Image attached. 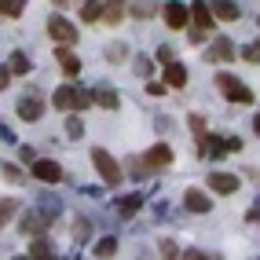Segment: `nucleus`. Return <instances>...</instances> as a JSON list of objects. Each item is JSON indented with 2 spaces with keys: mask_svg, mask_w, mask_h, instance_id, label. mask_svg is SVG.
Listing matches in <instances>:
<instances>
[{
  "mask_svg": "<svg viewBox=\"0 0 260 260\" xmlns=\"http://www.w3.org/2000/svg\"><path fill=\"white\" fill-rule=\"evenodd\" d=\"M92 165H95V172L103 176V183H110V187H117L121 180H125L121 165H117V161H114V158H110V154L103 150V147H95V150H92Z\"/></svg>",
  "mask_w": 260,
  "mask_h": 260,
  "instance_id": "1",
  "label": "nucleus"
},
{
  "mask_svg": "<svg viewBox=\"0 0 260 260\" xmlns=\"http://www.w3.org/2000/svg\"><path fill=\"white\" fill-rule=\"evenodd\" d=\"M216 88L228 95L231 103H253V92H249V84H242L235 74H216Z\"/></svg>",
  "mask_w": 260,
  "mask_h": 260,
  "instance_id": "2",
  "label": "nucleus"
},
{
  "mask_svg": "<svg viewBox=\"0 0 260 260\" xmlns=\"http://www.w3.org/2000/svg\"><path fill=\"white\" fill-rule=\"evenodd\" d=\"M88 92H81V88H70V84H62V88H55V95H51V103H55L59 110H81V107H88Z\"/></svg>",
  "mask_w": 260,
  "mask_h": 260,
  "instance_id": "3",
  "label": "nucleus"
},
{
  "mask_svg": "<svg viewBox=\"0 0 260 260\" xmlns=\"http://www.w3.org/2000/svg\"><path fill=\"white\" fill-rule=\"evenodd\" d=\"M48 33H51V41H59V44H74L77 41V26L66 22L62 15H51L48 19Z\"/></svg>",
  "mask_w": 260,
  "mask_h": 260,
  "instance_id": "4",
  "label": "nucleus"
},
{
  "mask_svg": "<svg viewBox=\"0 0 260 260\" xmlns=\"http://www.w3.org/2000/svg\"><path fill=\"white\" fill-rule=\"evenodd\" d=\"M33 176L44 180V183H59L62 180V165L51 161V158H37V161H33Z\"/></svg>",
  "mask_w": 260,
  "mask_h": 260,
  "instance_id": "5",
  "label": "nucleus"
},
{
  "mask_svg": "<svg viewBox=\"0 0 260 260\" xmlns=\"http://www.w3.org/2000/svg\"><path fill=\"white\" fill-rule=\"evenodd\" d=\"M183 209H187V213H209V209H213V198L205 194V190L190 187L187 194H183Z\"/></svg>",
  "mask_w": 260,
  "mask_h": 260,
  "instance_id": "6",
  "label": "nucleus"
},
{
  "mask_svg": "<svg viewBox=\"0 0 260 260\" xmlns=\"http://www.w3.org/2000/svg\"><path fill=\"white\" fill-rule=\"evenodd\" d=\"M165 22H169L172 29H183V26L190 22L187 4H180V0H169V4H165Z\"/></svg>",
  "mask_w": 260,
  "mask_h": 260,
  "instance_id": "7",
  "label": "nucleus"
},
{
  "mask_svg": "<svg viewBox=\"0 0 260 260\" xmlns=\"http://www.w3.org/2000/svg\"><path fill=\"white\" fill-rule=\"evenodd\" d=\"M209 190H216V194H235L238 176H231V172H209Z\"/></svg>",
  "mask_w": 260,
  "mask_h": 260,
  "instance_id": "8",
  "label": "nucleus"
},
{
  "mask_svg": "<svg viewBox=\"0 0 260 260\" xmlns=\"http://www.w3.org/2000/svg\"><path fill=\"white\" fill-rule=\"evenodd\" d=\"M15 110H19V117H22V121H41V114H44V103H41L37 95H22Z\"/></svg>",
  "mask_w": 260,
  "mask_h": 260,
  "instance_id": "9",
  "label": "nucleus"
},
{
  "mask_svg": "<svg viewBox=\"0 0 260 260\" xmlns=\"http://www.w3.org/2000/svg\"><path fill=\"white\" fill-rule=\"evenodd\" d=\"M205 59H209V62H228V59H235V44L228 41V37H216L213 44H209V51H205Z\"/></svg>",
  "mask_w": 260,
  "mask_h": 260,
  "instance_id": "10",
  "label": "nucleus"
},
{
  "mask_svg": "<svg viewBox=\"0 0 260 260\" xmlns=\"http://www.w3.org/2000/svg\"><path fill=\"white\" fill-rule=\"evenodd\" d=\"M143 158H147V165H150V172H158V169H165V165L172 161V150H169L165 143H158V147H150V150L143 154Z\"/></svg>",
  "mask_w": 260,
  "mask_h": 260,
  "instance_id": "11",
  "label": "nucleus"
},
{
  "mask_svg": "<svg viewBox=\"0 0 260 260\" xmlns=\"http://www.w3.org/2000/svg\"><path fill=\"white\" fill-rule=\"evenodd\" d=\"M190 19H194V26H198V29H209L216 15H213V8L205 4V0H194V4H190Z\"/></svg>",
  "mask_w": 260,
  "mask_h": 260,
  "instance_id": "12",
  "label": "nucleus"
},
{
  "mask_svg": "<svg viewBox=\"0 0 260 260\" xmlns=\"http://www.w3.org/2000/svg\"><path fill=\"white\" fill-rule=\"evenodd\" d=\"M209 8H213V15L220 22H235L238 19V4L235 0H209Z\"/></svg>",
  "mask_w": 260,
  "mask_h": 260,
  "instance_id": "13",
  "label": "nucleus"
},
{
  "mask_svg": "<svg viewBox=\"0 0 260 260\" xmlns=\"http://www.w3.org/2000/svg\"><path fill=\"white\" fill-rule=\"evenodd\" d=\"M48 223H51V220H48V216H41V209H33V213H26V216H22L19 228H22L26 235H41V231L48 228Z\"/></svg>",
  "mask_w": 260,
  "mask_h": 260,
  "instance_id": "14",
  "label": "nucleus"
},
{
  "mask_svg": "<svg viewBox=\"0 0 260 260\" xmlns=\"http://www.w3.org/2000/svg\"><path fill=\"white\" fill-rule=\"evenodd\" d=\"M55 55H59V62H62V70L70 74V77H77L81 74V59L70 51V44H62V48H55Z\"/></svg>",
  "mask_w": 260,
  "mask_h": 260,
  "instance_id": "15",
  "label": "nucleus"
},
{
  "mask_svg": "<svg viewBox=\"0 0 260 260\" xmlns=\"http://www.w3.org/2000/svg\"><path fill=\"white\" fill-rule=\"evenodd\" d=\"M165 81L172 84V88H183V84H187V66H180L176 59L165 62Z\"/></svg>",
  "mask_w": 260,
  "mask_h": 260,
  "instance_id": "16",
  "label": "nucleus"
},
{
  "mask_svg": "<svg viewBox=\"0 0 260 260\" xmlns=\"http://www.w3.org/2000/svg\"><path fill=\"white\" fill-rule=\"evenodd\" d=\"M92 99L99 103L103 110H117V107H121V99H117V92H114V88H107V84H103V88H95V92H92Z\"/></svg>",
  "mask_w": 260,
  "mask_h": 260,
  "instance_id": "17",
  "label": "nucleus"
},
{
  "mask_svg": "<svg viewBox=\"0 0 260 260\" xmlns=\"http://www.w3.org/2000/svg\"><path fill=\"white\" fill-rule=\"evenodd\" d=\"M37 209H41V216H48V220H55V216L62 213V202H59L55 194H41V198H37Z\"/></svg>",
  "mask_w": 260,
  "mask_h": 260,
  "instance_id": "18",
  "label": "nucleus"
},
{
  "mask_svg": "<svg viewBox=\"0 0 260 260\" xmlns=\"http://www.w3.org/2000/svg\"><path fill=\"white\" fill-rule=\"evenodd\" d=\"M128 11H132V19H150V15L158 11V0H132Z\"/></svg>",
  "mask_w": 260,
  "mask_h": 260,
  "instance_id": "19",
  "label": "nucleus"
},
{
  "mask_svg": "<svg viewBox=\"0 0 260 260\" xmlns=\"http://www.w3.org/2000/svg\"><path fill=\"white\" fill-rule=\"evenodd\" d=\"M140 205H143V194H125V198H117V213L132 216V213H140Z\"/></svg>",
  "mask_w": 260,
  "mask_h": 260,
  "instance_id": "20",
  "label": "nucleus"
},
{
  "mask_svg": "<svg viewBox=\"0 0 260 260\" xmlns=\"http://www.w3.org/2000/svg\"><path fill=\"white\" fill-rule=\"evenodd\" d=\"M26 256H33V260H51V256H55V249H51V242L33 238V246H29V253H26Z\"/></svg>",
  "mask_w": 260,
  "mask_h": 260,
  "instance_id": "21",
  "label": "nucleus"
},
{
  "mask_svg": "<svg viewBox=\"0 0 260 260\" xmlns=\"http://www.w3.org/2000/svg\"><path fill=\"white\" fill-rule=\"evenodd\" d=\"M81 19H84V22H99V19H103V0H84Z\"/></svg>",
  "mask_w": 260,
  "mask_h": 260,
  "instance_id": "22",
  "label": "nucleus"
},
{
  "mask_svg": "<svg viewBox=\"0 0 260 260\" xmlns=\"http://www.w3.org/2000/svg\"><path fill=\"white\" fill-rule=\"evenodd\" d=\"M8 66H11V74H19V77H26V74H29V59L22 55V51H11Z\"/></svg>",
  "mask_w": 260,
  "mask_h": 260,
  "instance_id": "23",
  "label": "nucleus"
},
{
  "mask_svg": "<svg viewBox=\"0 0 260 260\" xmlns=\"http://www.w3.org/2000/svg\"><path fill=\"white\" fill-rule=\"evenodd\" d=\"M26 11V0H0V15H8V19H19Z\"/></svg>",
  "mask_w": 260,
  "mask_h": 260,
  "instance_id": "24",
  "label": "nucleus"
},
{
  "mask_svg": "<svg viewBox=\"0 0 260 260\" xmlns=\"http://www.w3.org/2000/svg\"><path fill=\"white\" fill-rule=\"evenodd\" d=\"M66 136H70V140H81L84 136V121L77 114H66Z\"/></svg>",
  "mask_w": 260,
  "mask_h": 260,
  "instance_id": "25",
  "label": "nucleus"
},
{
  "mask_svg": "<svg viewBox=\"0 0 260 260\" xmlns=\"http://www.w3.org/2000/svg\"><path fill=\"white\" fill-rule=\"evenodd\" d=\"M92 253H95V256H114V253H117V238H99Z\"/></svg>",
  "mask_w": 260,
  "mask_h": 260,
  "instance_id": "26",
  "label": "nucleus"
},
{
  "mask_svg": "<svg viewBox=\"0 0 260 260\" xmlns=\"http://www.w3.org/2000/svg\"><path fill=\"white\" fill-rule=\"evenodd\" d=\"M15 209H19V202H15V198H4V202H0V228H4V223L11 220Z\"/></svg>",
  "mask_w": 260,
  "mask_h": 260,
  "instance_id": "27",
  "label": "nucleus"
},
{
  "mask_svg": "<svg viewBox=\"0 0 260 260\" xmlns=\"http://www.w3.org/2000/svg\"><path fill=\"white\" fill-rule=\"evenodd\" d=\"M121 19H125V11H121V4H114L110 11H103V22H107V26H117Z\"/></svg>",
  "mask_w": 260,
  "mask_h": 260,
  "instance_id": "28",
  "label": "nucleus"
},
{
  "mask_svg": "<svg viewBox=\"0 0 260 260\" xmlns=\"http://www.w3.org/2000/svg\"><path fill=\"white\" fill-rule=\"evenodd\" d=\"M74 235H77V242H84V238L92 235V228H88V220H84V216H77V223H74Z\"/></svg>",
  "mask_w": 260,
  "mask_h": 260,
  "instance_id": "29",
  "label": "nucleus"
},
{
  "mask_svg": "<svg viewBox=\"0 0 260 260\" xmlns=\"http://www.w3.org/2000/svg\"><path fill=\"white\" fill-rule=\"evenodd\" d=\"M154 55H158V62H172V59H176V48H172V44H161Z\"/></svg>",
  "mask_w": 260,
  "mask_h": 260,
  "instance_id": "30",
  "label": "nucleus"
},
{
  "mask_svg": "<svg viewBox=\"0 0 260 260\" xmlns=\"http://www.w3.org/2000/svg\"><path fill=\"white\" fill-rule=\"evenodd\" d=\"M242 55H246V62H260V41L246 44V51H242Z\"/></svg>",
  "mask_w": 260,
  "mask_h": 260,
  "instance_id": "31",
  "label": "nucleus"
},
{
  "mask_svg": "<svg viewBox=\"0 0 260 260\" xmlns=\"http://www.w3.org/2000/svg\"><path fill=\"white\" fill-rule=\"evenodd\" d=\"M0 172H4V180H11V183H22V172L15 169V165H8V161H4V169H0Z\"/></svg>",
  "mask_w": 260,
  "mask_h": 260,
  "instance_id": "32",
  "label": "nucleus"
},
{
  "mask_svg": "<svg viewBox=\"0 0 260 260\" xmlns=\"http://www.w3.org/2000/svg\"><path fill=\"white\" fill-rule=\"evenodd\" d=\"M107 59L110 62H121V59H125V44H110L107 48Z\"/></svg>",
  "mask_w": 260,
  "mask_h": 260,
  "instance_id": "33",
  "label": "nucleus"
},
{
  "mask_svg": "<svg viewBox=\"0 0 260 260\" xmlns=\"http://www.w3.org/2000/svg\"><path fill=\"white\" fill-rule=\"evenodd\" d=\"M136 74H140V77H150V59H147V55L136 59Z\"/></svg>",
  "mask_w": 260,
  "mask_h": 260,
  "instance_id": "34",
  "label": "nucleus"
},
{
  "mask_svg": "<svg viewBox=\"0 0 260 260\" xmlns=\"http://www.w3.org/2000/svg\"><path fill=\"white\" fill-rule=\"evenodd\" d=\"M8 77H11V66H0V92L8 88Z\"/></svg>",
  "mask_w": 260,
  "mask_h": 260,
  "instance_id": "35",
  "label": "nucleus"
},
{
  "mask_svg": "<svg viewBox=\"0 0 260 260\" xmlns=\"http://www.w3.org/2000/svg\"><path fill=\"white\" fill-rule=\"evenodd\" d=\"M0 140H4V143H15V132H11L8 125H0Z\"/></svg>",
  "mask_w": 260,
  "mask_h": 260,
  "instance_id": "36",
  "label": "nucleus"
},
{
  "mask_svg": "<svg viewBox=\"0 0 260 260\" xmlns=\"http://www.w3.org/2000/svg\"><path fill=\"white\" fill-rule=\"evenodd\" d=\"M147 92H150V95H161V92H165V84H158V81H150V84H147Z\"/></svg>",
  "mask_w": 260,
  "mask_h": 260,
  "instance_id": "37",
  "label": "nucleus"
},
{
  "mask_svg": "<svg viewBox=\"0 0 260 260\" xmlns=\"http://www.w3.org/2000/svg\"><path fill=\"white\" fill-rule=\"evenodd\" d=\"M253 132H256V136H260V114H256V117H253Z\"/></svg>",
  "mask_w": 260,
  "mask_h": 260,
  "instance_id": "38",
  "label": "nucleus"
},
{
  "mask_svg": "<svg viewBox=\"0 0 260 260\" xmlns=\"http://www.w3.org/2000/svg\"><path fill=\"white\" fill-rule=\"evenodd\" d=\"M51 4H59V8H66V4H70V0H51Z\"/></svg>",
  "mask_w": 260,
  "mask_h": 260,
  "instance_id": "39",
  "label": "nucleus"
},
{
  "mask_svg": "<svg viewBox=\"0 0 260 260\" xmlns=\"http://www.w3.org/2000/svg\"><path fill=\"white\" fill-rule=\"evenodd\" d=\"M107 4H125V0H107Z\"/></svg>",
  "mask_w": 260,
  "mask_h": 260,
  "instance_id": "40",
  "label": "nucleus"
}]
</instances>
